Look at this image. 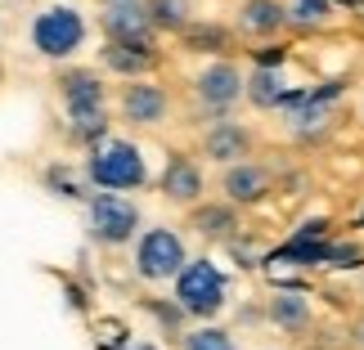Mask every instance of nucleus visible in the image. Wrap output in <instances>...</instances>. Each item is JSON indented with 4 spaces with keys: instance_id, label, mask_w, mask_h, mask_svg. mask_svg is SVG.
<instances>
[{
    "instance_id": "f257e3e1",
    "label": "nucleus",
    "mask_w": 364,
    "mask_h": 350,
    "mask_svg": "<svg viewBox=\"0 0 364 350\" xmlns=\"http://www.w3.org/2000/svg\"><path fill=\"white\" fill-rule=\"evenodd\" d=\"M59 99H63L73 139H81L90 148L100 139H108V90H104L100 72H90V67H68V72H59Z\"/></svg>"
},
{
    "instance_id": "f03ea898",
    "label": "nucleus",
    "mask_w": 364,
    "mask_h": 350,
    "mask_svg": "<svg viewBox=\"0 0 364 350\" xmlns=\"http://www.w3.org/2000/svg\"><path fill=\"white\" fill-rule=\"evenodd\" d=\"M86 13H81L77 5H68V0H54V5H41L32 13V27H27V40H32V50L41 54V59L50 63H63L73 59V54L86 50Z\"/></svg>"
},
{
    "instance_id": "7ed1b4c3",
    "label": "nucleus",
    "mask_w": 364,
    "mask_h": 350,
    "mask_svg": "<svg viewBox=\"0 0 364 350\" xmlns=\"http://www.w3.org/2000/svg\"><path fill=\"white\" fill-rule=\"evenodd\" d=\"M86 180L104 193H131L149 185V162L131 139H100L86 158Z\"/></svg>"
},
{
    "instance_id": "20e7f679",
    "label": "nucleus",
    "mask_w": 364,
    "mask_h": 350,
    "mask_svg": "<svg viewBox=\"0 0 364 350\" xmlns=\"http://www.w3.org/2000/svg\"><path fill=\"white\" fill-rule=\"evenodd\" d=\"M189 251H185V238L166 225H153V229H139L135 234V278H144V283H171V278L185 270Z\"/></svg>"
},
{
    "instance_id": "39448f33",
    "label": "nucleus",
    "mask_w": 364,
    "mask_h": 350,
    "mask_svg": "<svg viewBox=\"0 0 364 350\" xmlns=\"http://www.w3.org/2000/svg\"><path fill=\"white\" fill-rule=\"evenodd\" d=\"M171 283H176L180 310L193 315V319H212V315H220V305H225V278H220V270L207 256L185 261V270H180Z\"/></svg>"
},
{
    "instance_id": "423d86ee",
    "label": "nucleus",
    "mask_w": 364,
    "mask_h": 350,
    "mask_svg": "<svg viewBox=\"0 0 364 350\" xmlns=\"http://www.w3.org/2000/svg\"><path fill=\"white\" fill-rule=\"evenodd\" d=\"M86 229L100 247H126L139 234V207L126 193H95L86 202Z\"/></svg>"
},
{
    "instance_id": "0eeeda50",
    "label": "nucleus",
    "mask_w": 364,
    "mask_h": 350,
    "mask_svg": "<svg viewBox=\"0 0 364 350\" xmlns=\"http://www.w3.org/2000/svg\"><path fill=\"white\" fill-rule=\"evenodd\" d=\"M243 86H247V72L230 59H216L207 63L198 77H193V99L212 113H230L234 104H243Z\"/></svg>"
},
{
    "instance_id": "6e6552de",
    "label": "nucleus",
    "mask_w": 364,
    "mask_h": 350,
    "mask_svg": "<svg viewBox=\"0 0 364 350\" xmlns=\"http://www.w3.org/2000/svg\"><path fill=\"white\" fill-rule=\"evenodd\" d=\"M117 113L131 126H162L171 117V94L158 81H126L117 94Z\"/></svg>"
},
{
    "instance_id": "1a4fd4ad",
    "label": "nucleus",
    "mask_w": 364,
    "mask_h": 350,
    "mask_svg": "<svg viewBox=\"0 0 364 350\" xmlns=\"http://www.w3.org/2000/svg\"><path fill=\"white\" fill-rule=\"evenodd\" d=\"M100 27L117 45H153V27L144 13V0H108L100 9Z\"/></svg>"
},
{
    "instance_id": "9d476101",
    "label": "nucleus",
    "mask_w": 364,
    "mask_h": 350,
    "mask_svg": "<svg viewBox=\"0 0 364 350\" xmlns=\"http://www.w3.org/2000/svg\"><path fill=\"white\" fill-rule=\"evenodd\" d=\"M252 153V131L243 121H212L203 131V158L216 162V166H234V162H247Z\"/></svg>"
},
{
    "instance_id": "9b49d317",
    "label": "nucleus",
    "mask_w": 364,
    "mask_h": 350,
    "mask_svg": "<svg viewBox=\"0 0 364 350\" xmlns=\"http://www.w3.org/2000/svg\"><path fill=\"white\" fill-rule=\"evenodd\" d=\"M220 193L230 207H252L270 193V171L261 162H234L220 171Z\"/></svg>"
},
{
    "instance_id": "f8f14e48",
    "label": "nucleus",
    "mask_w": 364,
    "mask_h": 350,
    "mask_svg": "<svg viewBox=\"0 0 364 350\" xmlns=\"http://www.w3.org/2000/svg\"><path fill=\"white\" fill-rule=\"evenodd\" d=\"M100 63L122 81H149V72L158 67V54H153V45H117V40H104Z\"/></svg>"
},
{
    "instance_id": "ddd939ff",
    "label": "nucleus",
    "mask_w": 364,
    "mask_h": 350,
    "mask_svg": "<svg viewBox=\"0 0 364 350\" xmlns=\"http://www.w3.org/2000/svg\"><path fill=\"white\" fill-rule=\"evenodd\" d=\"M158 185H162V198L171 207H193L203 198V171L189 158H171V162H166V171H162Z\"/></svg>"
},
{
    "instance_id": "4468645a",
    "label": "nucleus",
    "mask_w": 364,
    "mask_h": 350,
    "mask_svg": "<svg viewBox=\"0 0 364 350\" xmlns=\"http://www.w3.org/2000/svg\"><path fill=\"white\" fill-rule=\"evenodd\" d=\"M288 5L284 0H243L239 13H234V27H239L243 36H274V32H284V23H288Z\"/></svg>"
},
{
    "instance_id": "2eb2a0df",
    "label": "nucleus",
    "mask_w": 364,
    "mask_h": 350,
    "mask_svg": "<svg viewBox=\"0 0 364 350\" xmlns=\"http://www.w3.org/2000/svg\"><path fill=\"white\" fill-rule=\"evenodd\" d=\"M189 229L203 238V243H230L234 234H239V212H234L230 202H207L193 212Z\"/></svg>"
},
{
    "instance_id": "dca6fc26",
    "label": "nucleus",
    "mask_w": 364,
    "mask_h": 350,
    "mask_svg": "<svg viewBox=\"0 0 364 350\" xmlns=\"http://www.w3.org/2000/svg\"><path fill=\"white\" fill-rule=\"evenodd\" d=\"M265 315H270L274 328H288V332L311 328V301L297 297V292H279V297L265 305Z\"/></svg>"
},
{
    "instance_id": "f3484780",
    "label": "nucleus",
    "mask_w": 364,
    "mask_h": 350,
    "mask_svg": "<svg viewBox=\"0 0 364 350\" xmlns=\"http://www.w3.org/2000/svg\"><path fill=\"white\" fill-rule=\"evenodd\" d=\"M144 13H149L153 32H185L193 23L189 0H144Z\"/></svg>"
},
{
    "instance_id": "a211bd4d",
    "label": "nucleus",
    "mask_w": 364,
    "mask_h": 350,
    "mask_svg": "<svg viewBox=\"0 0 364 350\" xmlns=\"http://www.w3.org/2000/svg\"><path fill=\"white\" fill-rule=\"evenodd\" d=\"M279 94H284V77L270 72V67H257V72H247V86H243V99L257 104V108H274Z\"/></svg>"
},
{
    "instance_id": "6ab92c4d",
    "label": "nucleus",
    "mask_w": 364,
    "mask_h": 350,
    "mask_svg": "<svg viewBox=\"0 0 364 350\" xmlns=\"http://www.w3.org/2000/svg\"><path fill=\"white\" fill-rule=\"evenodd\" d=\"M180 350H234V337L225 328H212V324H198L180 337Z\"/></svg>"
},
{
    "instance_id": "aec40b11",
    "label": "nucleus",
    "mask_w": 364,
    "mask_h": 350,
    "mask_svg": "<svg viewBox=\"0 0 364 350\" xmlns=\"http://www.w3.org/2000/svg\"><path fill=\"white\" fill-rule=\"evenodd\" d=\"M288 13V23H301V27H319L328 18V5L324 0H297V5L292 9H284Z\"/></svg>"
},
{
    "instance_id": "412c9836",
    "label": "nucleus",
    "mask_w": 364,
    "mask_h": 350,
    "mask_svg": "<svg viewBox=\"0 0 364 350\" xmlns=\"http://www.w3.org/2000/svg\"><path fill=\"white\" fill-rule=\"evenodd\" d=\"M351 346L364 350V315H355V324H351Z\"/></svg>"
},
{
    "instance_id": "4be33fe9",
    "label": "nucleus",
    "mask_w": 364,
    "mask_h": 350,
    "mask_svg": "<svg viewBox=\"0 0 364 350\" xmlns=\"http://www.w3.org/2000/svg\"><path fill=\"white\" fill-rule=\"evenodd\" d=\"M360 121H364V94H360Z\"/></svg>"
},
{
    "instance_id": "5701e85b",
    "label": "nucleus",
    "mask_w": 364,
    "mask_h": 350,
    "mask_svg": "<svg viewBox=\"0 0 364 350\" xmlns=\"http://www.w3.org/2000/svg\"><path fill=\"white\" fill-rule=\"evenodd\" d=\"M360 297H364V278H360Z\"/></svg>"
},
{
    "instance_id": "b1692460",
    "label": "nucleus",
    "mask_w": 364,
    "mask_h": 350,
    "mask_svg": "<svg viewBox=\"0 0 364 350\" xmlns=\"http://www.w3.org/2000/svg\"><path fill=\"white\" fill-rule=\"evenodd\" d=\"M100 5H108V0H100Z\"/></svg>"
}]
</instances>
